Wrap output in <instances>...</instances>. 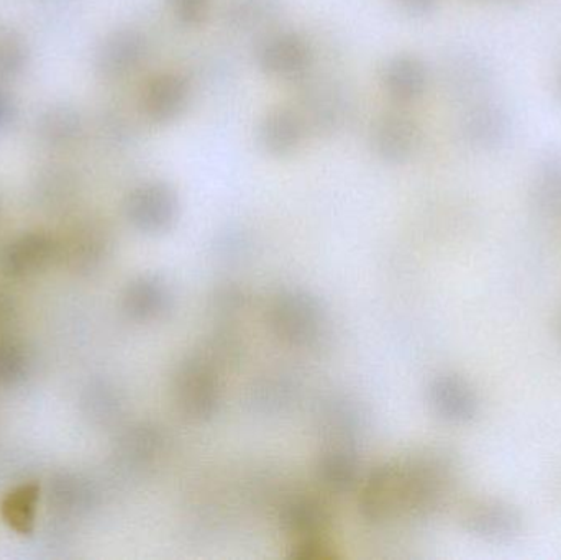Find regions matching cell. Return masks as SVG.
Returning a JSON list of instances; mask_svg holds the SVG:
<instances>
[{
	"label": "cell",
	"mask_w": 561,
	"mask_h": 560,
	"mask_svg": "<svg viewBox=\"0 0 561 560\" xmlns=\"http://www.w3.org/2000/svg\"><path fill=\"white\" fill-rule=\"evenodd\" d=\"M163 434L151 424L130 427L117 444V456L125 466L141 469L151 466L163 450Z\"/></svg>",
	"instance_id": "obj_15"
},
{
	"label": "cell",
	"mask_w": 561,
	"mask_h": 560,
	"mask_svg": "<svg viewBox=\"0 0 561 560\" xmlns=\"http://www.w3.org/2000/svg\"><path fill=\"white\" fill-rule=\"evenodd\" d=\"M145 39L135 30H121L108 35L98 52V68L104 76H122L140 65Z\"/></svg>",
	"instance_id": "obj_10"
},
{
	"label": "cell",
	"mask_w": 561,
	"mask_h": 560,
	"mask_svg": "<svg viewBox=\"0 0 561 560\" xmlns=\"http://www.w3.org/2000/svg\"><path fill=\"white\" fill-rule=\"evenodd\" d=\"M386 85L391 94L409 99L421 89V71L411 59H396L386 69Z\"/></svg>",
	"instance_id": "obj_23"
},
{
	"label": "cell",
	"mask_w": 561,
	"mask_h": 560,
	"mask_svg": "<svg viewBox=\"0 0 561 560\" xmlns=\"http://www.w3.org/2000/svg\"><path fill=\"white\" fill-rule=\"evenodd\" d=\"M28 49L16 30L0 25V79L10 81L25 69Z\"/></svg>",
	"instance_id": "obj_21"
},
{
	"label": "cell",
	"mask_w": 561,
	"mask_h": 560,
	"mask_svg": "<svg viewBox=\"0 0 561 560\" xmlns=\"http://www.w3.org/2000/svg\"><path fill=\"white\" fill-rule=\"evenodd\" d=\"M307 61V48L297 36L283 35L270 39L262 52V62L270 71L293 75Z\"/></svg>",
	"instance_id": "obj_16"
},
{
	"label": "cell",
	"mask_w": 561,
	"mask_h": 560,
	"mask_svg": "<svg viewBox=\"0 0 561 560\" xmlns=\"http://www.w3.org/2000/svg\"><path fill=\"white\" fill-rule=\"evenodd\" d=\"M262 137L268 150L286 153L300 141L299 122L289 112H276L266 118Z\"/></svg>",
	"instance_id": "obj_20"
},
{
	"label": "cell",
	"mask_w": 561,
	"mask_h": 560,
	"mask_svg": "<svg viewBox=\"0 0 561 560\" xmlns=\"http://www.w3.org/2000/svg\"><path fill=\"white\" fill-rule=\"evenodd\" d=\"M178 201L173 190L163 183H148L135 187L125 201L128 222L144 233L167 232L176 219Z\"/></svg>",
	"instance_id": "obj_4"
},
{
	"label": "cell",
	"mask_w": 561,
	"mask_h": 560,
	"mask_svg": "<svg viewBox=\"0 0 561 560\" xmlns=\"http://www.w3.org/2000/svg\"><path fill=\"white\" fill-rule=\"evenodd\" d=\"M293 556L302 560H333L336 559L333 546L325 535L312 536V538L299 539L294 542Z\"/></svg>",
	"instance_id": "obj_25"
},
{
	"label": "cell",
	"mask_w": 561,
	"mask_h": 560,
	"mask_svg": "<svg viewBox=\"0 0 561 560\" xmlns=\"http://www.w3.org/2000/svg\"><path fill=\"white\" fill-rule=\"evenodd\" d=\"M174 10L186 22H199L206 13L209 0H173Z\"/></svg>",
	"instance_id": "obj_26"
},
{
	"label": "cell",
	"mask_w": 561,
	"mask_h": 560,
	"mask_svg": "<svg viewBox=\"0 0 561 560\" xmlns=\"http://www.w3.org/2000/svg\"><path fill=\"white\" fill-rule=\"evenodd\" d=\"M58 247L43 232H26L15 237L3 250L2 268L12 278H28L51 265Z\"/></svg>",
	"instance_id": "obj_6"
},
{
	"label": "cell",
	"mask_w": 561,
	"mask_h": 560,
	"mask_svg": "<svg viewBox=\"0 0 561 560\" xmlns=\"http://www.w3.org/2000/svg\"><path fill=\"white\" fill-rule=\"evenodd\" d=\"M359 510L368 522L379 523L401 515L394 462L369 473L359 495Z\"/></svg>",
	"instance_id": "obj_8"
},
{
	"label": "cell",
	"mask_w": 561,
	"mask_h": 560,
	"mask_svg": "<svg viewBox=\"0 0 561 560\" xmlns=\"http://www.w3.org/2000/svg\"><path fill=\"white\" fill-rule=\"evenodd\" d=\"M173 388L178 407L193 420H209L219 410V377L206 355L184 358L178 365Z\"/></svg>",
	"instance_id": "obj_2"
},
{
	"label": "cell",
	"mask_w": 561,
	"mask_h": 560,
	"mask_svg": "<svg viewBox=\"0 0 561 560\" xmlns=\"http://www.w3.org/2000/svg\"><path fill=\"white\" fill-rule=\"evenodd\" d=\"M81 130L79 115L71 107H51L39 118L42 137L51 145H68Z\"/></svg>",
	"instance_id": "obj_18"
},
{
	"label": "cell",
	"mask_w": 561,
	"mask_h": 560,
	"mask_svg": "<svg viewBox=\"0 0 561 560\" xmlns=\"http://www.w3.org/2000/svg\"><path fill=\"white\" fill-rule=\"evenodd\" d=\"M89 413L99 421H111L121 411V398L115 393L114 388L107 384H95L89 388L88 401Z\"/></svg>",
	"instance_id": "obj_24"
},
{
	"label": "cell",
	"mask_w": 561,
	"mask_h": 560,
	"mask_svg": "<svg viewBox=\"0 0 561 560\" xmlns=\"http://www.w3.org/2000/svg\"><path fill=\"white\" fill-rule=\"evenodd\" d=\"M376 148L389 160L404 158L414 144V128L402 118H386L375 134Z\"/></svg>",
	"instance_id": "obj_17"
},
{
	"label": "cell",
	"mask_w": 561,
	"mask_h": 560,
	"mask_svg": "<svg viewBox=\"0 0 561 560\" xmlns=\"http://www.w3.org/2000/svg\"><path fill=\"white\" fill-rule=\"evenodd\" d=\"M13 101L7 92L0 91V128L5 127L13 117Z\"/></svg>",
	"instance_id": "obj_28"
},
{
	"label": "cell",
	"mask_w": 561,
	"mask_h": 560,
	"mask_svg": "<svg viewBox=\"0 0 561 560\" xmlns=\"http://www.w3.org/2000/svg\"><path fill=\"white\" fill-rule=\"evenodd\" d=\"M273 334L293 347H309L319 341L325 316L320 302L300 289L280 292L268 309Z\"/></svg>",
	"instance_id": "obj_1"
},
{
	"label": "cell",
	"mask_w": 561,
	"mask_h": 560,
	"mask_svg": "<svg viewBox=\"0 0 561 560\" xmlns=\"http://www.w3.org/2000/svg\"><path fill=\"white\" fill-rule=\"evenodd\" d=\"M170 286L158 275H140L125 286L122 309L138 322L154 321L171 308Z\"/></svg>",
	"instance_id": "obj_7"
},
{
	"label": "cell",
	"mask_w": 561,
	"mask_h": 560,
	"mask_svg": "<svg viewBox=\"0 0 561 560\" xmlns=\"http://www.w3.org/2000/svg\"><path fill=\"white\" fill-rule=\"evenodd\" d=\"M358 431V414L346 403H333L323 416V433L332 439L330 444H346Z\"/></svg>",
	"instance_id": "obj_22"
},
{
	"label": "cell",
	"mask_w": 561,
	"mask_h": 560,
	"mask_svg": "<svg viewBox=\"0 0 561 560\" xmlns=\"http://www.w3.org/2000/svg\"><path fill=\"white\" fill-rule=\"evenodd\" d=\"M98 502V492L91 480L79 473H56L49 482V503L65 515H84Z\"/></svg>",
	"instance_id": "obj_11"
},
{
	"label": "cell",
	"mask_w": 561,
	"mask_h": 560,
	"mask_svg": "<svg viewBox=\"0 0 561 560\" xmlns=\"http://www.w3.org/2000/svg\"><path fill=\"white\" fill-rule=\"evenodd\" d=\"M358 456L352 446L346 444H330L329 449L320 456L317 464V476L320 482L335 492L352 489L358 479Z\"/></svg>",
	"instance_id": "obj_14"
},
{
	"label": "cell",
	"mask_w": 561,
	"mask_h": 560,
	"mask_svg": "<svg viewBox=\"0 0 561 560\" xmlns=\"http://www.w3.org/2000/svg\"><path fill=\"white\" fill-rule=\"evenodd\" d=\"M186 82L176 76H158L145 89L144 108L148 117L163 122L176 117L186 104Z\"/></svg>",
	"instance_id": "obj_13"
},
{
	"label": "cell",
	"mask_w": 561,
	"mask_h": 560,
	"mask_svg": "<svg viewBox=\"0 0 561 560\" xmlns=\"http://www.w3.org/2000/svg\"><path fill=\"white\" fill-rule=\"evenodd\" d=\"M280 526L296 541L312 536L325 535L332 523L327 503L316 496H297L280 510Z\"/></svg>",
	"instance_id": "obj_9"
},
{
	"label": "cell",
	"mask_w": 561,
	"mask_h": 560,
	"mask_svg": "<svg viewBox=\"0 0 561 560\" xmlns=\"http://www.w3.org/2000/svg\"><path fill=\"white\" fill-rule=\"evenodd\" d=\"M30 374V357L15 339L0 335V388L23 384Z\"/></svg>",
	"instance_id": "obj_19"
},
{
	"label": "cell",
	"mask_w": 561,
	"mask_h": 560,
	"mask_svg": "<svg viewBox=\"0 0 561 560\" xmlns=\"http://www.w3.org/2000/svg\"><path fill=\"white\" fill-rule=\"evenodd\" d=\"M219 312H236L243 305V295L237 288H222L214 298Z\"/></svg>",
	"instance_id": "obj_27"
},
{
	"label": "cell",
	"mask_w": 561,
	"mask_h": 560,
	"mask_svg": "<svg viewBox=\"0 0 561 560\" xmlns=\"http://www.w3.org/2000/svg\"><path fill=\"white\" fill-rule=\"evenodd\" d=\"M427 395L434 413L447 423H471L480 411L477 390L460 375H438L428 385Z\"/></svg>",
	"instance_id": "obj_5"
},
{
	"label": "cell",
	"mask_w": 561,
	"mask_h": 560,
	"mask_svg": "<svg viewBox=\"0 0 561 560\" xmlns=\"http://www.w3.org/2000/svg\"><path fill=\"white\" fill-rule=\"evenodd\" d=\"M42 496V487L36 482L22 483L7 492L0 503L3 523L20 536H30L35 532L36 513Z\"/></svg>",
	"instance_id": "obj_12"
},
{
	"label": "cell",
	"mask_w": 561,
	"mask_h": 560,
	"mask_svg": "<svg viewBox=\"0 0 561 560\" xmlns=\"http://www.w3.org/2000/svg\"><path fill=\"white\" fill-rule=\"evenodd\" d=\"M460 523L470 535L494 542L511 541L524 529L523 513L497 499L471 500L461 508Z\"/></svg>",
	"instance_id": "obj_3"
}]
</instances>
